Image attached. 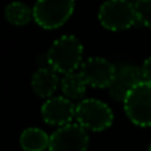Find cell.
I'll list each match as a JSON object with an SVG mask.
<instances>
[{
	"label": "cell",
	"mask_w": 151,
	"mask_h": 151,
	"mask_svg": "<svg viewBox=\"0 0 151 151\" xmlns=\"http://www.w3.org/2000/svg\"><path fill=\"white\" fill-rule=\"evenodd\" d=\"M80 73L83 76L89 86L105 89L113 82L117 68L104 57H89L81 64Z\"/></svg>",
	"instance_id": "7"
},
{
	"label": "cell",
	"mask_w": 151,
	"mask_h": 151,
	"mask_svg": "<svg viewBox=\"0 0 151 151\" xmlns=\"http://www.w3.org/2000/svg\"><path fill=\"white\" fill-rule=\"evenodd\" d=\"M20 146L24 151H45L49 149L50 135L42 129L28 127L20 134Z\"/></svg>",
	"instance_id": "12"
},
{
	"label": "cell",
	"mask_w": 151,
	"mask_h": 151,
	"mask_svg": "<svg viewBox=\"0 0 151 151\" xmlns=\"http://www.w3.org/2000/svg\"><path fill=\"white\" fill-rule=\"evenodd\" d=\"M98 20L105 29L121 32L130 29L137 21L135 7L129 0H106L98 11Z\"/></svg>",
	"instance_id": "3"
},
{
	"label": "cell",
	"mask_w": 151,
	"mask_h": 151,
	"mask_svg": "<svg viewBox=\"0 0 151 151\" xmlns=\"http://www.w3.org/2000/svg\"><path fill=\"white\" fill-rule=\"evenodd\" d=\"M76 119L83 129L99 133L113 125L114 114L106 102L96 98H85L78 102L76 107Z\"/></svg>",
	"instance_id": "4"
},
{
	"label": "cell",
	"mask_w": 151,
	"mask_h": 151,
	"mask_svg": "<svg viewBox=\"0 0 151 151\" xmlns=\"http://www.w3.org/2000/svg\"><path fill=\"white\" fill-rule=\"evenodd\" d=\"M4 15L9 24L16 27H24L33 19V8L23 1H12L5 7Z\"/></svg>",
	"instance_id": "13"
},
{
	"label": "cell",
	"mask_w": 151,
	"mask_h": 151,
	"mask_svg": "<svg viewBox=\"0 0 151 151\" xmlns=\"http://www.w3.org/2000/svg\"><path fill=\"white\" fill-rule=\"evenodd\" d=\"M76 107L77 105L66 97H50L42 104L41 117L49 126H64L72 123L76 118Z\"/></svg>",
	"instance_id": "8"
},
{
	"label": "cell",
	"mask_w": 151,
	"mask_h": 151,
	"mask_svg": "<svg viewBox=\"0 0 151 151\" xmlns=\"http://www.w3.org/2000/svg\"><path fill=\"white\" fill-rule=\"evenodd\" d=\"M88 146V130L80 123L60 126L50 134L49 151H86Z\"/></svg>",
	"instance_id": "6"
},
{
	"label": "cell",
	"mask_w": 151,
	"mask_h": 151,
	"mask_svg": "<svg viewBox=\"0 0 151 151\" xmlns=\"http://www.w3.org/2000/svg\"><path fill=\"white\" fill-rule=\"evenodd\" d=\"M83 48L76 36L65 35L53 41L47 53V63L57 73L66 74L76 72L82 61Z\"/></svg>",
	"instance_id": "1"
},
{
	"label": "cell",
	"mask_w": 151,
	"mask_h": 151,
	"mask_svg": "<svg viewBox=\"0 0 151 151\" xmlns=\"http://www.w3.org/2000/svg\"><path fill=\"white\" fill-rule=\"evenodd\" d=\"M141 81H143V76H142V69L138 66L133 65V64H126L122 65L121 68L117 69L115 77L110 86L107 88L109 90V96L111 97L114 101L123 102L126 98L127 93Z\"/></svg>",
	"instance_id": "9"
},
{
	"label": "cell",
	"mask_w": 151,
	"mask_h": 151,
	"mask_svg": "<svg viewBox=\"0 0 151 151\" xmlns=\"http://www.w3.org/2000/svg\"><path fill=\"white\" fill-rule=\"evenodd\" d=\"M149 151H151V145H150V147H149Z\"/></svg>",
	"instance_id": "16"
},
{
	"label": "cell",
	"mask_w": 151,
	"mask_h": 151,
	"mask_svg": "<svg viewBox=\"0 0 151 151\" xmlns=\"http://www.w3.org/2000/svg\"><path fill=\"white\" fill-rule=\"evenodd\" d=\"M88 82L80 72H72L63 76L60 81V88L64 97L72 101H82L86 93Z\"/></svg>",
	"instance_id": "11"
},
{
	"label": "cell",
	"mask_w": 151,
	"mask_h": 151,
	"mask_svg": "<svg viewBox=\"0 0 151 151\" xmlns=\"http://www.w3.org/2000/svg\"><path fill=\"white\" fill-rule=\"evenodd\" d=\"M61 80H58L57 72L52 69L50 66H42V68L37 69L32 76L31 86L33 93L40 98H50L53 96L57 86Z\"/></svg>",
	"instance_id": "10"
},
{
	"label": "cell",
	"mask_w": 151,
	"mask_h": 151,
	"mask_svg": "<svg viewBox=\"0 0 151 151\" xmlns=\"http://www.w3.org/2000/svg\"><path fill=\"white\" fill-rule=\"evenodd\" d=\"M137 21L141 25L151 28V0H137L134 3Z\"/></svg>",
	"instance_id": "14"
},
{
	"label": "cell",
	"mask_w": 151,
	"mask_h": 151,
	"mask_svg": "<svg viewBox=\"0 0 151 151\" xmlns=\"http://www.w3.org/2000/svg\"><path fill=\"white\" fill-rule=\"evenodd\" d=\"M123 110L131 123L139 127H151V83L141 81L123 99Z\"/></svg>",
	"instance_id": "5"
},
{
	"label": "cell",
	"mask_w": 151,
	"mask_h": 151,
	"mask_svg": "<svg viewBox=\"0 0 151 151\" xmlns=\"http://www.w3.org/2000/svg\"><path fill=\"white\" fill-rule=\"evenodd\" d=\"M142 69V76H143V80L151 83V57L146 58L145 63L141 66Z\"/></svg>",
	"instance_id": "15"
},
{
	"label": "cell",
	"mask_w": 151,
	"mask_h": 151,
	"mask_svg": "<svg viewBox=\"0 0 151 151\" xmlns=\"http://www.w3.org/2000/svg\"><path fill=\"white\" fill-rule=\"evenodd\" d=\"M76 0H36L33 20L42 29H57L72 17Z\"/></svg>",
	"instance_id": "2"
}]
</instances>
